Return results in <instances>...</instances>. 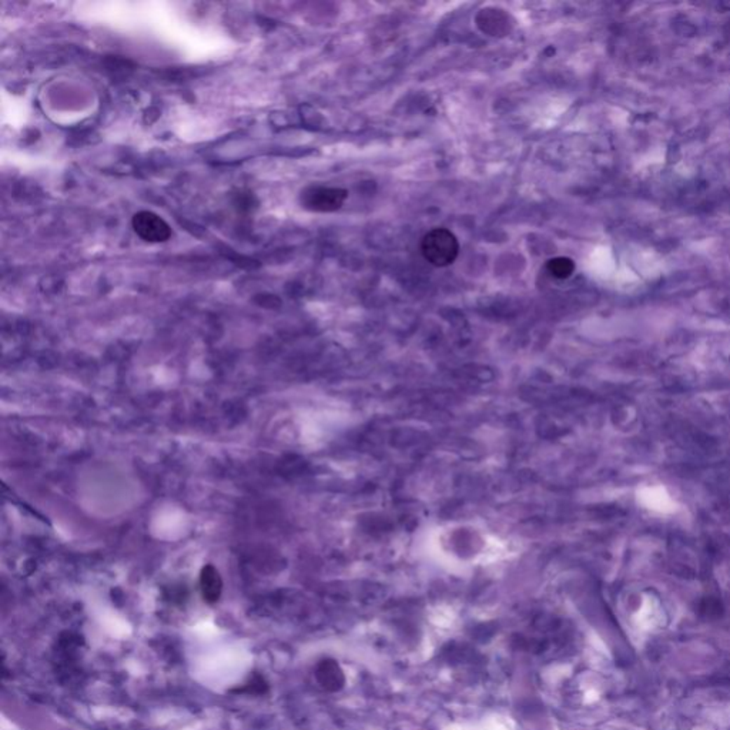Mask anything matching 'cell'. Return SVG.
Segmentation results:
<instances>
[{"label": "cell", "mask_w": 730, "mask_h": 730, "mask_svg": "<svg viewBox=\"0 0 730 730\" xmlns=\"http://www.w3.org/2000/svg\"><path fill=\"white\" fill-rule=\"evenodd\" d=\"M349 193L335 187H310L302 196V203L306 208L318 212H331L344 204Z\"/></svg>", "instance_id": "obj_2"}, {"label": "cell", "mask_w": 730, "mask_h": 730, "mask_svg": "<svg viewBox=\"0 0 730 730\" xmlns=\"http://www.w3.org/2000/svg\"><path fill=\"white\" fill-rule=\"evenodd\" d=\"M424 259L435 267L451 266L459 254V243L454 233L447 229H433L421 241Z\"/></svg>", "instance_id": "obj_1"}, {"label": "cell", "mask_w": 730, "mask_h": 730, "mask_svg": "<svg viewBox=\"0 0 730 730\" xmlns=\"http://www.w3.org/2000/svg\"><path fill=\"white\" fill-rule=\"evenodd\" d=\"M135 233L147 243H164L171 237L170 226L153 211H139L132 220Z\"/></svg>", "instance_id": "obj_3"}, {"label": "cell", "mask_w": 730, "mask_h": 730, "mask_svg": "<svg viewBox=\"0 0 730 730\" xmlns=\"http://www.w3.org/2000/svg\"><path fill=\"white\" fill-rule=\"evenodd\" d=\"M546 269L556 278H567L574 273L575 264L567 257H556L546 263Z\"/></svg>", "instance_id": "obj_6"}, {"label": "cell", "mask_w": 730, "mask_h": 730, "mask_svg": "<svg viewBox=\"0 0 730 730\" xmlns=\"http://www.w3.org/2000/svg\"><path fill=\"white\" fill-rule=\"evenodd\" d=\"M317 677L324 688L330 689V691L341 688V684L344 683V676H342V672L339 670L338 665L332 661H324L318 666Z\"/></svg>", "instance_id": "obj_4"}, {"label": "cell", "mask_w": 730, "mask_h": 730, "mask_svg": "<svg viewBox=\"0 0 730 730\" xmlns=\"http://www.w3.org/2000/svg\"><path fill=\"white\" fill-rule=\"evenodd\" d=\"M201 590L203 596L210 604L217 602L222 595V579L216 569L205 568L201 574Z\"/></svg>", "instance_id": "obj_5"}]
</instances>
